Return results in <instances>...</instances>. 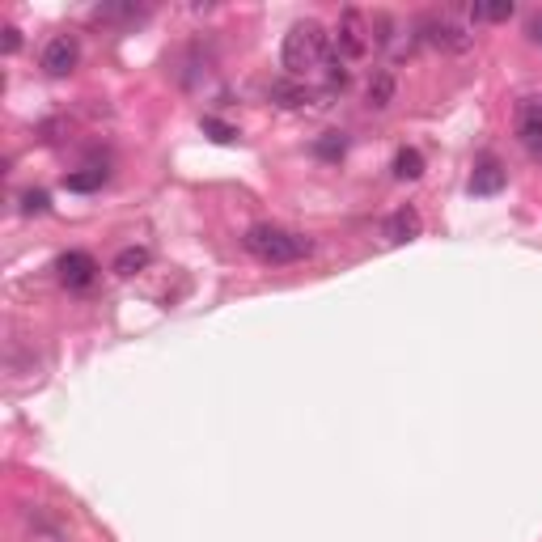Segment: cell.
Wrapping results in <instances>:
<instances>
[{"label": "cell", "instance_id": "1", "mask_svg": "<svg viewBox=\"0 0 542 542\" xmlns=\"http://www.w3.org/2000/svg\"><path fill=\"white\" fill-rule=\"evenodd\" d=\"M246 255H255L258 263H267V267H285V263H297L314 250L310 237H301V233H288L280 225H250L242 237Z\"/></svg>", "mask_w": 542, "mask_h": 542}, {"label": "cell", "instance_id": "2", "mask_svg": "<svg viewBox=\"0 0 542 542\" xmlns=\"http://www.w3.org/2000/svg\"><path fill=\"white\" fill-rule=\"evenodd\" d=\"M326 47H331V34L323 30V22H297V26L285 34V47H280V64L288 68V77H305L326 60Z\"/></svg>", "mask_w": 542, "mask_h": 542}, {"label": "cell", "instance_id": "3", "mask_svg": "<svg viewBox=\"0 0 542 542\" xmlns=\"http://www.w3.org/2000/svg\"><path fill=\"white\" fill-rule=\"evenodd\" d=\"M420 39L432 43V47H440V52H450V55H462L475 47V34L462 26V22H453V17H424L420 22Z\"/></svg>", "mask_w": 542, "mask_h": 542}, {"label": "cell", "instance_id": "4", "mask_svg": "<svg viewBox=\"0 0 542 542\" xmlns=\"http://www.w3.org/2000/svg\"><path fill=\"white\" fill-rule=\"evenodd\" d=\"M369 47H373V34L364 26V17L356 9H344L335 26V60H364Z\"/></svg>", "mask_w": 542, "mask_h": 542}, {"label": "cell", "instance_id": "5", "mask_svg": "<svg viewBox=\"0 0 542 542\" xmlns=\"http://www.w3.org/2000/svg\"><path fill=\"white\" fill-rule=\"evenodd\" d=\"M77 64H81L77 34H55V39L43 47V73H47V77H68Z\"/></svg>", "mask_w": 542, "mask_h": 542}, {"label": "cell", "instance_id": "6", "mask_svg": "<svg viewBox=\"0 0 542 542\" xmlns=\"http://www.w3.org/2000/svg\"><path fill=\"white\" fill-rule=\"evenodd\" d=\"M517 144L529 157H542V98H526L517 106Z\"/></svg>", "mask_w": 542, "mask_h": 542}, {"label": "cell", "instance_id": "7", "mask_svg": "<svg viewBox=\"0 0 542 542\" xmlns=\"http://www.w3.org/2000/svg\"><path fill=\"white\" fill-rule=\"evenodd\" d=\"M55 271H60V285L64 288H90L93 280H98V263H93V255H85V250L60 255L55 258Z\"/></svg>", "mask_w": 542, "mask_h": 542}, {"label": "cell", "instance_id": "8", "mask_svg": "<svg viewBox=\"0 0 542 542\" xmlns=\"http://www.w3.org/2000/svg\"><path fill=\"white\" fill-rule=\"evenodd\" d=\"M504 182H508V169L496 161V157H483L475 166V174H470V195H479V199H488V195H500Z\"/></svg>", "mask_w": 542, "mask_h": 542}, {"label": "cell", "instance_id": "9", "mask_svg": "<svg viewBox=\"0 0 542 542\" xmlns=\"http://www.w3.org/2000/svg\"><path fill=\"white\" fill-rule=\"evenodd\" d=\"M420 229H424L420 212H415V208H399V212H390V220H386V242L390 246L415 242V237H420Z\"/></svg>", "mask_w": 542, "mask_h": 542}, {"label": "cell", "instance_id": "10", "mask_svg": "<svg viewBox=\"0 0 542 542\" xmlns=\"http://www.w3.org/2000/svg\"><path fill=\"white\" fill-rule=\"evenodd\" d=\"M267 98L276 106H285V111H297V106H310L314 102V93L301 85V81H271V90Z\"/></svg>", "mask_w": 542, "mask_h": 542}, {"label": "cell", "instance_id": "11", "mask_svg": "<svg viewBox=\"0 0 542 542\" xmlns=\"http://www.w3.org/2000/svg\"><path fill=\"white\" fill-rule=\"evenodd\" d=\"M394 73L390 68H377L373 77H369V90H364V102H369V111H386L390 102H394Z\"/></svg>", "mask_w": 542, "mask_h": 542}, {"label": "cell", "instance_id": "12", "mask_svg": "<svg viewBox=\"0 0 542 542\" xmlns=\"http://www.w3.org/2000/svg\"><path fill=\"white\" fill-rule=\"evenodd\" d=\"M149 263H153V250H149V246H128V250L115 255V276H123V280H128V276H140Z\"/></svg>", "mask_w": 542, "mask_h": 542}, {"label": "cell", "instance_id": "13", "mask_svg": "<svg viewBox=\"0 0 542 542\" xmlns=\"http://www.w3.org/2000/svg\"><path fill=\"white\" fill-rule=\"evenodd\" d=\"M420 174H424V153L411 149V144H402L399 153H394V179H399V182H415Z\"/></svg>", "mask_w": 542, "mask_h": 542}, {"label": "cell", "instance_id": "14", "mask_svg": "<svg viewBox=\"0 0 542 542\" xmlns=\"http://www.w3.org/2000/svg\"><path fill=\"white\" fill-rule=\"evenodd\" d=\"M314 153L323 157V161H339V157L348 153V136H344V131H323V136L314 140Z\"/></svg>", "mask_w": 542, "mask_h": 542}, {"label": "cell", "instance_id": "15", "mask_svg": "<svg viewBox=\"0 0 542 542\" xmlns=\"http://www.w3.org/2000/svg\"><path fill=\"white\" fill-rule=\"evenodd\" d=\"M102 182H106V169H102V166H90V169H77V174H68L64 187H68V191H81V195H85V191H98Z\"/></svg>", "mask_w": 542, "mask_h": 542}, {"label": "cell", "instance_id": "16", "mask_svg": "<svg viewBox=\"0 0 542 542\" xmlns=\"http://www.w3.org/2000/svg\"><path fill=\"white\" fill-rule=\"evenodd\" d=\"M470 14H475V22H508L517 9H513V0H500V5H475Z\"/></svg>", "mask_w": 542, "mask_h": 542}, {"label": "cell", "instance_id": "17", "mask_svg": "<svg viewBox=\"0 0 542 542\" xmlns=\"http://www.w3.org/2000/svg\"><path fill=\"white\" fill-rule=\"evenodd\" d=\"M204 131L217 144H233V140H237V128H229V123H220V119H212V115H204Z\"/></svg>", "mask_w": 542, "mask_h": 542}, {"label": "cell", "instance_id": "18", "mask_svg": "<svg viewBox=\"0 0 542 542\" xmlns=\"http://www.w3.org/2000/svg\"><path fill=\"white\" fill-rule=\"evenodd\" d=\"M47 208H52V195L47 191H26L22 195V212H26V217H43Z\"/></svg>", "mask_w": 542, "mask_h": 542}, {"label": "cell", "instance_id": "19", "mask_svg": "<svg viewBox=\"0 0 542 542\" xmlns=\"http://www.w3.org/2000/svg\"><path fill=\"white\" fill-rule=\"evenodd\" d=\"M22 47V30L17 26H5V55H14Z\"/></svg>", "mask_w": 542, "mask_h": 542}, {"label": "cell", "instance_id": "20", "mask_svg": "<svg viewBox=\"0 0 542 542\" xmlns=\"http://www.w3.org/2000/svg\"><path fill=\"white\" fill-rule=\"evenodd\" d=\"M526 34L534 43H542V14H529V22H526Z\"/></svg>", "mask_w": 542, "mask_h": 542}]
</instances>
